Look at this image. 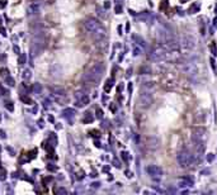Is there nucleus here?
<instances>
[{"instance_id":"ddd939ff","label":"nucleus","mask_w":217,"mask_h":195,"mask_svg":"<svg viewBox=\"0 0 217 195\" xmlns=\"http://www.w3.org/2000/svg\"><path fill=\"white\" fill-rule=\"evenodd\" d=\"M33 92H35V94H40L41 92V90H42V87H41V85L40 84H35V85H33Z\"/></svg>"},{"instance_id":"b1692460","label":"nucleus","mask_w":217,"mask_h":195,"mask_svg":"<svg viewBox=\"0 0 217 195\" xmlns=\"http://www.w3.org/2000/svg\"><path fill=\"white\" fill-rule=\"evenodd\" d=\"M122 157H123V160H127V153H126V152H122Z\"/></svg>"},{"instance_id":"412c9836","label":"nucleus","mask_w":217,"mask_h":195,"mask_svg":"<svg viewBox=\"0 0 217 195\" xmlns=\"http://www.w3.org/2000/svg\"><path fill=\"white\" fill-rule=\"evenodd\" d=\"M5 107H6V109H8V110H10V112H13V110H14V107H13V103H9V101L6 103Z\"/></svg>"},{"instance_id":"2eb2a0df","label":"nucleus","mask_w":217,"mask_h":195,"mask_svg":"<svg viewBox=\"0 0 217 195\" xmlns=\"http://www.w3.org/2000/svg\"><path fill=\"white\" fill-rule=\"evenodd\" d=\"M5 81H6V84H8V85L14 86V79H13L12 76H6V77H5Z\"/></svg>"},{"instance_id":"a878e982","label":"nucleus","mask_w":217,"mask_h":195,"mask_svg":"<svg viewBox=\"0 0 217 195\" xmlns=\"http://www.w3.org/2000/svg\"><path fill=\"white\" fill-rule=\"evenodd\" d=\"M0 31H1V34H3V36L6 34V33H5V29H4V28H0Z\"/></svg>"},{"instance_id":"aec40b11","label":"nucleus","mask_w":217,"mask_h":195,"mask_svg":"<svg viewBox=\"0 0 217 195\" xmlns=\"http://www.w3.org/2000/svg\"><path fill=\"white\" fill-rule=\"evenodd\" d=\"M133 54H135V56H140V54H141V49H140V47H135Z\"/></svg>"},{"instance_id":"f257e3e1","label":"nucleus","mask_w":217,"mask_h":195,"mask_svg":"<svg viewBox=\"0 0 217 195\" xmlns=\"http://www.w3.org/2000/svg\"><path fill=\"white\" fill-rule=\"evenodd\" d=\"M103 74H104V65L102 62H98L94 66H92L88 70V72L84 75V81L89 82V84H95L97 85V82H99Z\"/></svg>"},{"instance_id":"39448f33","label":"nucleus","mask_w":217,"mask_h":195,"mask_svg":"<svg viewBox=\"0 0 217 195\" xmlns=\"http://www.w3.org/2000/svg\"><path fill=\"white\" fill-rule=\"evenodd\" d=\"M84 27H85V29H87L89 33H90V34H93V33H95L98 29L102 27V24L99 23V20L95 19V18H88L84 22Z\"/></svg>"},{"instance_id":"cd10ccee","label":"nucleus","mask_w":217,"mask_h":195,"mask_svg":"<svg viewBox=\"0 0 217 195\" xmlns=\"http://www.w3.org/2000/svg\"><path fill=\"white\" fill-rule=\"evenodd\" d=\"M14 51H15V52H17V53H18V54H19V52H20V51H19V48H18V47H17V46H15V47H14Z\"/></svg>"},{"instance_id":"7ed1b4c3","label":"nucleus","mask_w":217,"mask_h":195,"mask_svg":"<svg viewBox=\"0 0 217 195\" xmlns=\"http://www.w3.org/2000/svg\"><path fill=\"white\" fill-rule=\"evenodd\" d=\"M177 161H178V163L180 165V167L187 168V167H190L193 165L194 158H193V155L190 153V152L180 151V152H178V155H177Z\"/></svg>"},{"instance_id":"423d86ee","label":"nucleus","mask_w":217,"mask_h":195,"mask_svg":"<svg viewBox=\"0 0 217 195\" xmlns=\"http://www.w3.org/2000/svg\"><path fill=\"white\" fill-rule=\"evenodd\" d=\"M138 104H140V107L143 109L150 108L152 104V96L149 94V92H141L138 96Z\"/></svg>"},{"instance_id":"f03ea898","label":"nucleus","mask_w":217,"mask_h":195,"mask_svg":"<svg viewBox=\"0 0 217 195\" xmlns=\"http://www.w3.org/2000/svg\"><path fill=\"white\" fill-rule=\"evenodd\" d=\"M182 70L189 79H197L199 74V69L194 61H184L182 63Z\"/></svg>"},{"instance_id":"4468645a","label":"nucleus","mask_w":217,"mask_h":195,"mask_svg":"<svg viewBox=\"0 0 217 195\" xmlns=\"http://www.w3.org/2000/svg\"><path fill=\"white\" fill-rule=\"evenodd\" d=\"M22 76H23V79H31V76H32L31 70H24Z\"/></svg>"},{"instance_id":"c85d7f7f","label":"nucleus","mask_w":217,"mask_h":195,"mask_svg":"<svg viewBox=\"0 0 217 195\" xmlns=\"http://www.w3.org/2000/svg\"><path fill=\"white\" fill-rule=\"evenodd\" d=\"M98 186H99V183H94V184H93V188H98Z\"/></svg>"},{"instance_id":"6ab92c4d","label":"nucleus","mask_w":217,"mask_h":195,"mask_svg":"<svg viewBox=\"0 0 217 195\" xmlns=\"http://www.w3.org/2000/svg\"><path fill=\"white\" fill-rule=\"evenodd\" d=\"M24 62H25V54L22 53L20 54V57H19V65H23Z\"/></svg>"},{"instance_id":"4be33fe9","label":"nucleus","mask_w":217,"mask_h":195,"mask_svg":"<svg viewBox=\"0 0 217 195\" xmlns=\"http://www.w3.org/2000/svg\"><path fill=\"white\" fill-rule=\"evenodd\" d=\"M112 87V80H108V82H107V86H105L104 89H105V91H109V89Z\"/></svg>"},{"instance_id":"c756f323","label":"nucleus","mask_w":217,"mask_h":195,"mask_svg":"<svg viewBox=\"0 0 217 195\" xmlns=\"http://www.w3.org/2000/svg\"><path fill=\"white\" fill-rule=\"evenodd\" d=\"M208 160H210V161H212V160H213V156H212V155H210V156H208Z\"/></svg>"},{"instance_id":"2f4dec72","label":"nucleus","mask_w":217,"mask_h":195,"mask_svg":"<svg viewBox=\"0 0 217 195\" xmlns=\"http://www.w3.org/2000/svg\"><path fill=\"white\" fill-rule=\"evenodd\" d=\"M0 119H1V115H0Z\"/></svg>"},{"instance_id":"f3484780","label":"nucleus","mask_w":217,"mask_h":195,"mask_svg":"<svg viewBox=\"0 0 217 195\" xmlns=\"http://www.w3.org/2000/svg\"><path fill=\"white\" fill-rule=\"evenodd\" d=\"M210 48H211V52H212V54H217V49H216V42H212V43H211V46H210Z\"/></svg>"},{"instance_id":"0eeeda50","label":"nucleus","mask_w":217,"mask_h":195,"mask_svg":"<svg viewBox=\"0 0 217 195\" xmlns=\"http://www.w3.org/2000/svg\"><path fill=\"white\" fill-rule=\"evenodd\" d=\"M146 172L149 176L152 177V179H160L161 175H163V170H161L159 166H156V165H150V166H147Z\"/></svg>"},{"instance_id":"6e6552de","label":"nucleus","mask_w":217,"mask_h":195,"mask_svg":"<svg viewBox=\"0 0 217 195\" xmlns=\"http://www.w3.org/2000/svg\"><path fill=\"white\" fill-rule=\"evenodd\" d=\"M75 96H76V107H79V108H83L85 105H88L89 101H90L89 96L87 94H84V92H76Z\"/></svg>"},{"instance_id":"f8f14e48","label":"nucleus","mask_w":217,"mask_h":195,"mask_svg":"<svg viewBox=\"0 0 217 195\" xmlns=\"http://www.w3.org/2000/svg\"><path fill=\"white\" fill-rule=\"evenodd\" d=\"M93 119H94V118H93L92 114L87 113V114H85V117H84V119H83V122L84 123H90V122H93Z\"/></svg>"},{"instance_id":"dca6fc26","label":"nucleus","mask_w":217,"mask_h":195,"mask_svg":"<svg viewBox=\"0 0 217 195\" xmlns=\"http://www.w3.org/2000/svg\"><path fill=\"white\" fill-rule=\"evenodd\" d=\"M5 179H6V172L1 166H0V180H5Z\"/></svg>"},{"instance_id":"5701e85b","label":"nucleus","mask_w":217,"mask_h":195,"mask_svg":"<svg viewBox=\"0 0 217 195\" xmlns=\"http://www.w3.org/2000/svg\"><path fill=\"white\" fill-rule=\"evenodd\" d=\"M57 193H61V194H66L67 191H66L65 189H62V188H61V189H58V190H57Z\"/></svg>"},{"instance_id":"bb28decb","label":"nucleus","mask_w":217,"mask_h":195,"mask_svg":"<svg viewBox=\"0 0 217 195\" xmlns=\"http://www.w3.org/2000/svg\"><path fill=\"white\" fill-rule=\"evenodd\" d=\"M116 10H117L118 13H121V10H122V9H121V6H120V5H117V8H116Z\"/></svg>"},{"instance_id":"393cba45","label":"nucleus","mask_w":217,"mask_h":195,"mask_svg":"<svg viewBox=\"0 0 217 195\" xmlns=\"http://www.w3.org/2000/svg\"><path fill=\"white\" fill-rule=\"evenodd\" d=\"M98 117H99V118L103 117V113H102V110H98Z\"/></svg>"},{"instance_id":"a211bd4d","label":"nucleus","mask_w":217,"mask_h":195,"mask_svg":"<svg viewBox=\"0 0 217 195\" xmlns=\"http://www.w3.org/2000/svg\"><path fill=\"white\" fill-rule=\"evenodd\" d=\"M20 100H22V101H24L25 104H31V103H32V100L29 99L28 96H25V95H22V96H20Z\"/></svg>"},{"instance_id":"7c9ffc66","label":"nucleus","mask_w":217,"mask_h":195,"mask_svg":"<svg viewBox=\"0 0 217 195\" xmlns=\"http://www.w3.org/2000/svg\"><path fill=\"white\" fill-rule=\"evenodd\" d=\"M179 1H180V3H187L188 0H179Z\"/></svg>"},{"instance_id":"9b49d317","label":"nucleus","mask_w":217,"mask_h":195,"mask_svg":"<svg viewBox=\"0 0 217 195\" xmlns=\"http://www.w3.org/2000/svg\"><path fill=\"white\" fill-rule=\"evenodd\" d=\"M199 8H201V6H199V4L194 3V4H192V6L189 8V13H192V14H193V13H197L199 10Z\"/></svg>"},{"instance_id":"9d476101","label":"nucleus","mask_w":217,"mask_h":195,"mask_svg":"<svg viewBox=\"0 0 217 195\" xmlns=\"http://www.w3.org/2000/svg\"><path fill=\"white\" fill-rule=\"evenodd\" d=\"M193 185V181L190 179H184L178 183V186H180V188H185V186H192Z\"/></svg>"},{"instance_id":"1a4fd4ad","label":"nucleus","mask_w":217,"mask_h":195,"mask_svg":"<svg viewBox=\"0 0 217 195\" xmlns=\"http://www.w3.org/2000/svg\"><path fill=\"white\" fill-rule=\"evenodd\" d=\"M40 9H41V3H31L28 6V14H37L40 13Z\"/></svg>"},{"instance_id":"20e7f679","label":"nucleus","mask_w":217,"mask_h":195,"mask_svg":"<svg viewBox=\"0 0 217 195\" xmlns=\"http://www.w3.org/2000/svg\"><path fill=\"white\" fill-rule=\"evenodd\" d=\"M207 137V130L205 128H202V127H197V128L193 129V142L195 143V146L197 147H202V145L205 143V139Z\"/></svg>"}]
</instances>
